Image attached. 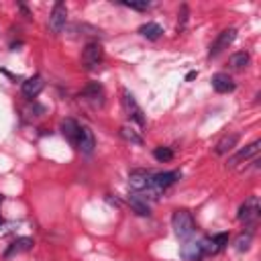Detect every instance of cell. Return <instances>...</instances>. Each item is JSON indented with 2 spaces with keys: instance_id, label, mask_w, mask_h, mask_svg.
Listing matches in <instances>:
<instances>
[{
  "instance_id": "6da1fadb",
  "label": "cell",
  "mask_w": 261,
  "mask_h": 261,
  "mask_svg": "<svg viewBox=\"0 0 261 261\" xmlns=\"http://www.w3.org/2000/svg\"><path fill=\"white\" fill-rule=\"evenodd\" d=\"M171 226H173V232L177 234V239H181V241H188L196 230V222L188 210H175L171 216Z\"/></svg>"
},
{
  "instance_id": "7a4b0ae2",
  "label": "cell",
  "mask_w": 261,
  "mask_h": 261,
  "mask_svg": "<svg viewBox=\"0 0 261 261\" xmlns=\"http://www.w3.org/2000/svg\"><path fill=\"white\" fill-rule=\"evenodd\" d=\"M259 212H261V206H259V198L257 196H249L241 208H239V220L245 222V224H255L257 218H259Z\"/></svg>"
},
{
  "instance_id": "3957f363",
  "label": "cell",
  "mask_w": 261,
  "mask_h": 261,
  "mask_svg": "<svg viewBox=\"0 0 261 261\" xmlns=\"http://www.w3.org/2000/svg\"><path fill=\"white\" fill-rule=\"evenodd\" d=\"M104 59V49L100 43H88L82 51V63L88 69H96Z\"/></svg>"
},
{
  "instance_id": "277c9868",
  "label": "cell",
  "mask_w": 261,
  "mask_h": 261,
  "mask_svg": "<svg viewBox=\"0 0 261 261\" xmlns=\"http://www.w3.org/2000/svg\"><path fill=\"white\" fill-rule=\"evenodd\" d=\"M234 37H237V29H224L222 33H218V37H216V39H214V43L210 45L208 57L212 59V57L220 55L224 49H228V47H230V43L234 41Z\"/></svg>"
},
{
  "instance_id": "5b68a950",
  "label": "cell",
  "mask_w": 261,
  "mask_h": 261,
  "mask_svg": "<svg viewBox=\"0 0 261 261\" xmlns=\"http://www.w3.org/2000/svg\"><path fill=\"white\" fill-rule=\"evenodd\" d=\"M80 98H82L84 102H88L92 108H100V106L104 104V88H102L98 82H92V84H88V86L82 90Z\"/></svg>"
},
{
  "instance_id": "8992f818",
  "label": "cell",
  "mask_w": 261,
  "mask_h": 261,
  "mask_svg": "<svg viewBox=\"0 0 261 261\" xmlns=\"http://www.w3.org/2000/svg\"><path fill=\"white\" fill-rule=\"evenodd\" d=\"M122 106H124V110H126V114H128V118H133L139 126H145V114H143V110H141V106L137 104V100L133 98V94L130 92H126V90H122Z\"/></svg>"
},
{
  "instance_id": "52a82bcc",
  "label": "cell",
  "mask_w": 261,
  "mask_h": 261,
  "mask_svg": "<svg viewBox=\"0 0 261 261\" xmlns=\"http://www.w3.org/2000/svg\"><path fill=\"white\" fill-rule=\"evenodd\" d=\"M151 177H153V173L149 169H133L128 173V186L135 192H145L151 186Z\"/></svg>"
},
{
  "instance_id": "ba28073f",
  "label": "cell",
  "mask_w": 261,
  "mask_h": 261,
  "mask_svg": "<svg viewBox=\"0 0 261 261\" xmlns=\"http://www.w3.org/2000/svg\"><path fill=\"white\" fill-rule=\"evenodd\" d=\"M65 20H67V8L63 2H57L51 10V16H49V29L51 33H61L65 29Z\"/></svg>"
},
{
  "instance_id": "9c48e42d",
  "label": "cell",
  "mask_w": 261,
  "mask_h": 261,
  "mask_svg": "<svg viewBox=\"0 0 261 261\" xmlns=\"http://www.w3.org/2000/svg\"><path fill=\"white\" fill-rule=\"evenodd\" d=\"M259 149H261V141L257 139V141H253L251 145H247L245 149H241L237 155H232V157L228 159V167H237V165H239V163H243V161L255 159V157L259 155Z\"/></svg>"
},
{
  "instance_id": "30bf717a",
  "label": "cell",
  "mask_w": 261,
  "mask_h": 261,
  "mask_svg": "<svg viewBox=\"0 0 261 261\" xmlns=\"http://www.w3.org/2000/svg\"><path fill=\"white\" fill-rule=\"evenodd\" d=\"M179 171H165V173H155L153 177H151V190H155V192H163L165 188H169L171 184H175L177 179H179Z\"/></svg>"
},
{
  "instance_id": "8fae6325",
  "label": "cell",
  "mask_w": 261,
  "mask_h": 261,
  "mask_svg": "<svg viewBox=\"0 0 261 261\" xmlns=\"http://www.w3.org/2000/svg\"><path fill=\"white\" fill-rule=\"evenodd\" d=\"M181 257H184V261H200L204 257V251H202L200 241H192V239L184 241V245H181Z\"/></svg>"
},
{
  "instance_id": "7c38bea8",
  "label": "cell",
  "mask_w": 261,
  "mask_h": 261,
  "mask_svg": "<svg viewBox=\"0 0 261 261\" xmlns=\"http://www.w3.org/2000/svg\"><path fill=\"white\" fill-rule=\"evenodd\" d=\"M82 153H86V155H90L92 151H94V147H96V137H94V133H92V128H88V126H82L80 128V139H77V145H75Z\"/></svg>"
},
{
  "instance_id": "4fadbf2b",
  "label": "cell",
  "mask_w": 261,
  "mask_h": 261,
  "mask_svg": "<svg viewBox=\"0 0 261 261\" xmlns=\"http://www.w3.org/2000/svg\"><path fill=\"white\" fill-rule=\"evenodd\" d=\"M43 86H45L43 77H41V75H33V77H29L27 82H22V94H24L27 98H35V96L41 94Z\"/></svg>"
},
{
  "instance_id": "5bb4252c",
  "label": "cell",
  "mask_w": 261,
  "mask_h": 261,
  "mask_svg": "<svg viewBox=\"0 0 261 261\" xmlns=\"http://www.w3.org/2000/svg\"><path fill=\"white\" fill-rule=\"evenodd\" d=\"M80 124L73 120V118H65L63 122H61V133H63V137L71 143V145H77V139H80Z\"/></svg>"
},
{
  "instance_id": "9a60e30c",
  "label": "cell",
  "mask_w": 261,
  "mask_h": 261,
  "mask_svg": "<svg viewBox=\"0 0 261 261\" xmlns=\"http://www.w3.org/2000/svg\"><path fill=\"white\" fill-rule=\"evenodd\" d=\"M212 88L218 94H226V92H232L234 90V82L226 73H216V75H212Z\"/></svg>"
},
{
  "instance_id": "2e32d148",
  "label": "cell",
  "mask_w": 261,
  "mask_h": 261,
  "mask_svg": "<svg viewBox=\"0 0 261 261\" xmlns=\"http://www.w3.org/2000/svg\"><path fill=\"white\" fill-rule=\"evenodd\" d=\"M128 204H130V208H133L139 216H149V214H151V208H149V204H147V198L141 196L139 192H135V194L128 196Z\"/></svg>"
},
{
  "instance_id": "e0dca14e",
  "label": "cell",
  "mask_w": 261,
  "mask_h": 261,
  "mask_svg": "<svg viewBox=\"0 0 261 261\" xmlns=\"http://www.w3.org/2000/svg\"><path fill=\"white\" fill-rule=\"evenodd\" d=\"M237 141H239V135H237V133H228V135H224V137L216 143L214 153H216V155H224V153H228V151L237 145Z\"/></svg>"
},
{
  "instance_id": "ac0fdd59",
  "label": "cell",
  "mask_w": 261,
  "mask_h": 261,
  "mask_svg": "<svg viewBox=\"0 0 261 261\" xmlns=\"http://www.w3.org/2000/svg\"><path fill=\"white\" fill-rule=\"evenodd\" d=\"M33 239H29V237H20V239H16L8 249H6V257H10V255H18V253H24V251H31L33 249Z\"/></svg>"
},
{
  "instance_id": "d6986e66",
  "label": "cell",
  "mask_w": 261,
  "mask_h": 261,
  "mask_svg": "<svg viewBox=\"0 0 261 261\" xmlns=\"http://www.w3.org/2000/svg\"><path fill=\"white\" fill-rule=\"evenodd\" d=\"M139 33H141L145 39H149V41H155V39H159V37H161L163 29H161L157 22H147V24H143V27L139 29Z\"/></svg>"
},
{
  "instance_id": "ffe728a7",
  "label": "cell",
  "mask_w": 261,
  "mask_h": 261,
  "mask_svg": "<svg viewBox=\"0 0 261 261\" xmlns=\"http://www.w3.org/2000/svg\"><path fill=\"white\" fill-rule=\"evenodd\" d=\"M120 137L128 143H135V145H143V137L133 128V126H120Z\"/></svg>"
},
{
  "instance_id": "44dd1931",
  "label": "cell",
  "mask_w": 261,
  "mask_h": 261,
  "mask_svg": "<svg viewBox=\"0 0 261 261\" xmlns=\"http://www.w3.org/2000/svg\"><path fill=\"white\" fill-rule=\"evenodd\" d=\"M247 63H249V53H245V51H239V53L230 55V65H232V67L241 69V67H245Z\"/></svg>"
},
{
  "instance_id": "7402d4cb",
  "label": "cell",
  "mask_w": 261,
  "mask_h": 261,
  "mask_svg": "<svg viewBox=\"0 0 261 261\" xmlns=\"http://www.w3.org/2000/svg\"><path fill=\"white\" fill-rule=\"evenodd\" d=\"M153 157H155L157 161H169V159H173V151H171L169 147H157V149L153 151Z\"/></svg>"
},
{
  "instance_id": "603a6c76",
  "label": "cell",
  "mask_w": 261,
  "mask_h": 261,
  "mask_svg": "<svg viewBox=\"0 0 261 261\" xmlns=\"http://www.w3.org/2000/svg\"><path fill=\"white\" fill-rule=\"evenodd\" d=\"M237 251H249V247H251V232H247V234H241L239 239H237Z\"/></svg>"
},
{
  "instance_id": "cb8c5ba5",
  "label": "cell",
  "mask_w": 261,
  "mask_h": 261,
  "mask_svg": "<svg viewBox=\"0 0 261 261\" xmlns=\"http://www.w3.org/2000/svg\"><path fill=\"white\" fill-rule=\"evenodd\" d=\"M124 6H128V8H135V10H147L149 8V2L147 0H126V2H122Z\"/></svg>"
},
{
  "instance_id": "d4e9b609",
  "label": "cell",
  "mask_w": 261,
  "mask_h": 261,
  "mask_svg": "<svg viewBox=\"0 0 261 261\" xmlns=\"http://www.w3.org/2000/svg\"><path fill=\"white\" fill-rule=\"evenodd\" d=\"M212 241H214V245H216V247H218V251H220V249L228 243V234H226V232H218V234H214V237H212Z\"/></svg>"
},
{
  "instance_id": "484cf974",
  "label": "cell",
  "mask_w": 261,
  "mask_h": 261,
  "mask_svg": "<svg viewBox=\"0 0 261 261\" xmlns=\"http://www.w3.org/2000/svg\"><path fill=\"white\" fill-rule=\"evenodd\" d=\"M186 20H188V6H181V8H179V22H177V31H184Z\"/></svg>"
},
{
  "instance_id": "4316f807",
  "label": "cell",
  "mask_w": 261,
  "mask_h": 261,
  "mask_svg": "<svg viewBox=\"0 0 261 261\" xmlns=\"http://www.w3.org/2000/svg\"><path fill=\"white\" fill-rule=\"evenodd\" d=\"M196 75H198V71H188V75H186V80L190 82V80H194Z\"/></svg>"
},
{
  "instance_id": "83f0119b",
  "label": "cell",
  "mask_w": 261,
  "mask_h": 261,
  "mask_svg": "<svg viewBox=\"0 0 261 261\" xmlns=\"http://www.w3.org/2000/svg\"><path fill=\"white\" fill-rule=\"evenodd\" d=\"M0 202H2V194H0Z\"/></svg>"
},
{
  "instance_id": "f1b7e54d",
  "label": "cell",
  "mask_w": 261,
  "mask_h": 261,
  "mask_svg": "<svg viewBox=\"0 0 261 261\" xmlns=\"http://www.w3.org/2000/svg\"><path fill=\"white\" fill-rule=\"evenodd\" d=\"M0 224H2V218H0Z\"/></svg>"
}]
</instances>
